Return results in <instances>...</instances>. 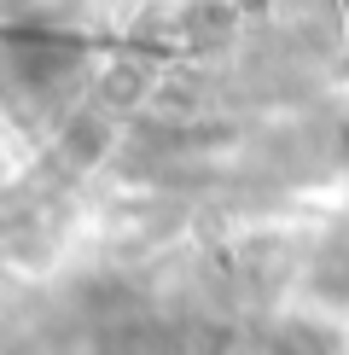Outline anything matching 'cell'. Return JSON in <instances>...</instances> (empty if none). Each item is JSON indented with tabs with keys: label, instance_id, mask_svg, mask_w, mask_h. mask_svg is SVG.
<instances>
[{
	"label": "cell",
	"instance_id": "1",
	"mask_svg": "<svg viewBox=\"0 0 349 355\" xmlns=\"http://www.w3.org/2000/svg\"><path fill=\"white\" fill-rule=\"evenodd\" d=\"M99 355H169V338L163 332H111Z\"/></svg>",
	"mask_w": 349,
	"mask_h": 355
}]
</instances>
